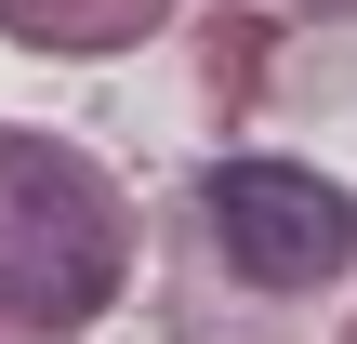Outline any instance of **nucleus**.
Here are the masks:
<instances>
[{
  "label": "nucleus",
  "instance_id": "1",
  "mask_svg": "<svg viewBox=\"0 0 357 344\" xmlns=\"http://www.w3.org/2000/svg\"><path fill=\"white\" fill-rule=\"evenodd\" d=\"M106 292H119V212H106V186L79 159H53V146H0V318L66 331Z\"/></svg>",
  "mask_w": 357,
  "mask_h": 344
},
{
  "label": "nucleus",
  "instance_id": "2",
  "mask_svg": "<svg viewBox=\"0 0 357 344\" xmlns=\"http://www.w3.org/2000/svg\"><path fill=\"white\" fill-rule=\"evenodd\" d=\"M212 239L238 252V278L318 292V278L357 252V199L318 186V172H291V159H225V172H212Z\"/></svg>",
  "mask_w": 357,
  "mask_h": 344
}]
</instances>
